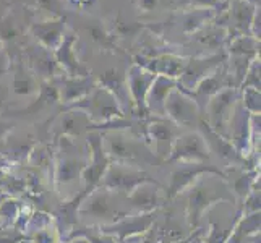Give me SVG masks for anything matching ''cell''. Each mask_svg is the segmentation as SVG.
Listing matches in <instances>:
<instances>
[{
    "label": "cell",
    "mask_w": 261,
    "mask_h": 243,
    "mask_svg": "<svg viewBox=\"0 0 261 243\" xmlns=\"http://www.w3.org/2000/svg\"><path fill=\"white\" fill-rule=\"evenodd\" d=\"M244 109L251 115H259V89L244 88Z\"/></svg>",
    "instance_id": "26"
},
{
    "label": "cell",
    "mask_w": 261,
    "mask_h": 243,
    "mask_svg": "<svg viewBox=\"0 0 261 243\" xmlns=\"http://www.w3.org/2000/svg\"><path fill=\"white\" fill-rule=\"evenodd\" d=\"M28 241L24 232L20 229H0V243H23Z\"/></svg>",
    "instance_id": "29"
},
{
    "label": "cell",
    "mask_w": 261,
    "mask_h": 243,
    "mask_svg": "<svg viewBox=\"0 0 261 243\" xmlns=\"http://www.w3.org/2000/svg\"><path fill=\"white\" fill-rule=\"evenodd\" d=\"M180 133L182 131L174 122H170L166 117H154L146 125L145 141L158 160H167Z\"/></svg>",
    "instance_id": "9"
},
{
    "label": "cell",
    "mask_w": 261,
    "mask_h": 243,
    "mask_svg": "<svg viewBox=\"0 0 261 243\" xmlns=\"http://www.w3.org/2000/svg\"><path fill=\"white\" fill-rule=\"evenodd\" d=\"M132 214H149L156 212L161 208L163 198H161V186L156 180H149L138 185L127 196Z\"/></svg>",
    "instance_id": "15"
},
{
    "label": "cell",
    "mask_w": 261,
    "mask_h": 243,
    "mask_svg": "<svg viewBox=\"0 0 261 243\" xmlns=\"http://www.w3.org/2000/svg\"><path fill=\"white\" fill-rule=\"evenodd\" d=\"M227 183H229V188L233 198H236V200L239 198V200L244 201L253 188L259 186V174L256 169L247 170V172L244 170L237 178H233L232 182H227Z\"/></svg>",
    "instance_id": "22"
},
{
    "label": "cell",
    "mask_w": 261,
    "mask_h": 243,
    "mask_svg": "<svg viewBox=\"0 0 261 243\" xmlns=\"http://www.w3.org/2000/svg\"><path fill=\"white\" fill-rule=\"evenodd\" d=\"M206 174L219 175L227 180V174L221 169L206 164V162H178V166L170 174V183L167 188V198H175L184 193L188 186L195 183L198 178Z\"/></svg>",
    "instance_id": "10"
},
{
    "label": "cell",
    "mask_w": 261,
    "mask_h": 243,
    "mask_svg": "<svg viewBox=\"0 0 261 243\" xmlns=\"http://www.w3.org/2000/svg\"><path fill=\"white\" fill-rule=\"evenodd\" d=\"M57 86L59 99L62 104L71 105L73 102L83 99L94 89V81L88 76H70V78H60V85Z\"/></svg>",
    "instance_id": "19"
},
{
    "label": "cell",
    "mask_w": 261,
    "mask_h": 243,
    "mask_svg": "<svg viewBox=\"0 0 261 243\" xmlns=\"http://www.w3.org/2000/svg\"><path fill=\"white\" fill-rule=\"evenodd\" d=\"M156 221V212L149 214H128L109 226H102L101 230L107 235L114 237L117 241H123L125 238L146 235Z\"/></svg>",
    "instance_id": "14"
},
{
    "label": "cell",
    "mask_w": 261,
    "mask_h": 243,
    "mask_svg": "<svg viewBox=\"0 0 261 243\" xmlns=\"http://www.w3.org/2000/svg\"><path fill=\"white\" fill-rule=\"evenodd\" d=\"M211 152L203 134L198 130H188L180 133L167 162H208Z\"/></svg>",
    "instance_id": "11"
},
{
    "label": "cell",
    "mask_w": 261,
    "mask_h": 243,
    "mask_svg": "<svg viewBox=\"0 0 261 243\" xmlns=\"http://www.w3.org/2000/svg\"><path fill=\"white\" fill-rule=\"evenodd\" d=\"M187 221L192 229H198L203 215L218 203H236L229 183L219 175H201L187 188Z\"/></svg>",
    "instance_id": "1"
},
{
    "label": "cell",
    "mask_w": 261,
    "mask_h": 243,
    "mask_svg": "<svg viewBox=\"0 0 261 243\" xmlns=\"http://www.w3.org/2000/svg\"><path fill=\"white\" fill-rule=\"evenodd\" d=\"M12 130H13V125L12 123H8L5 120H0V143L7 141L8 134L12 133Z\"/></svg>",
    "instance_id": "30"
},
{
    "label": "cell",
    "mask_w": 261,
    "mask_h": 243,
    "mask_svg": "<svg viewBox=\"0 0 261 243\" xmlns=\"http://www.w3.org/2000/svg\"><path fill=\"white\" fill-rule=\"evenodd\" d=\"M88 148H89V159L88 164L82 172V183L83 192L89 193L99 186L101 180L109 167L111 160L107 157L104 146H102V133L101 130H91L88 134Z\"/></svg>",
    "instance_id": "8"
},
{
    "label": "cell",
    "mask_w": 261,
    "mask_h": 243,
    "mask_svg": "<svg viewBox=\"0 0 261 243\" xmlns=\"http://www.w3.org/2000/svg\"><path fill=\"white\" fill-rule=\"evenodd\" d=\"M149 180H154V178H151L145 170H141V167L111 162L99 186L128 196L138 185L149 182Z\"/></svg>",
    "instance_id": "7"
},
{
    "label": "cell",
    "mask_w": 261,
    "mask_h": 243,
    "mask_svg": "<svg viewBox=\"0 0 261 243\" xmlns=\"http://www.w3.org/2000/svg\"><path fill=\"white\" fill-rule=\"evenodd\" d=\"M24 212V204L16 198L0 200V229H18Z\"/></svg>",
    "instance_id": "21"
},
{
    "label": "cell",
    "mask_w": 261,
    "mask_h": 243,
    "mask_svg": "<svg viewBox=\"0 0 261 243\" xmlns=\"http://www.w3.org/2000/svg\"><path fill=\"white\" fill-rule=\"evenodd\" d=\"M4 196V193H2V190H0V198H2Z\"/></svg>",
    "instance_id": "36"
},
{
    "label": "cell",
    "mask_w": 261,
    "mask_h": 243,
    "mask_svg": "<svg viewBox=\"0 0 261 243\" xmlns=\"http://www.w3.org/2000/svg\"><path fill=\"white\" fill-rule=\"evenodd\" d=\"M154 78H156V75L152 73V71L146 70L145 67H140V65H133L127 73L125 83H127L130 99H132V102L137 105L138 112H141V114H148L146 94H148Z\"/></svg>",
    "instance_id": "16"
},
{
    "label": "cell",
    "mask_w": 261,
    "mask_h": 243,
    "mask_svg": "<svg viewBox=\"0 0 261 243\" xmlns=\"http://www.w3.org/2000/svg\"><path fill=\"white\" fill-rule=\"evenodd\" d=\"M60 243H89V241L83 237H75V238H68L67 241H60Z\"/></svg>",
    "instance_id": "32"
},
{
    "label": "cell",
    "mask_w": 261,
    "mask_h": 243,
    "mask_svg": "<svg viewBox=\"0 0 261 243\" xmlns=\"http://www.w3.org/2000/svg\"><path fill=\"white\" fill-rule=\"evenodd\" d=\"M259 203H261V195H259V186L253 188L250 195L244 200V206H242V214H253L259 212Z\"/></svg>",
    "instance_id": "27"
},
{
    "label": "cell",
    "mask_w": 261,
    "mask_h": 243,
    "mask_svg": "<svg viewBox=\"0 0 261 243\" xmlns=\"http://www.w3.org/2000/svg\"><path fill=\"white\" fill-rule=\"evenodd\" d=\"M68 109H78L88 115L93 125H104L115 119H122L123 109L112 93L102 86H94V89L83 99L68 105Z\"/></svg>",
    "instance_id": "4"
},
{
    "label": "cell",
    "mask_w": 261,
    "mask_h": 243,
    "mask_svg": "<svg viewBox=\"0 0 261 243\" xmlns=\"http://www.w3.org/2000/svg\"><path fill=\"white\" fill-rule=\"evenodd\" d=\"M60 149L54 160V183L57 192H65V188L75 185L82 180V172L88 164V159L83 154H75L73 143L70 138H59Z\"/></svg>",
    "instance_id": "5"
},
{
    "label": "cell",
    "mask_w": 261,
    "mask_h": 243,
    "mask_svg": "<svg viewBox=\"0 0 261 243\" xmlns=\"http://www.w3.org/2000/svg\"><path fill=\"white\" fill-rule=\"evenodd\" d=\"M102 133V146L111 162L140 167L141 164L159 162L152 154L148 143L127 130H106Z\"/></svg>",
    "instance_id": "3"
},
{
    "label": "cell",
    "mask_w": 261,
    "mask_h": 243,
    "mask_svg": "<svg viewBox=\"0 0 261 243\" xmlns=\"http://www.w3.org/2000/svg\"><path fill=\"white\" fill-rule=\"evenodd\" d=\"M140 243H151V240H149V238H145V240L140 241Z\"/></svg>",
    "instance_id": "35"
},
{
    "label": "cell",
    "mask_w": 261,
    "mask_h": 243,
    "mask_svg": "<svg viewBox=\"0 0 261 243\" xmlns=\"http://www.w3.org/2000/svg\"><path fill=\"white\" fill-rule=\"evenodd\" d=\"M230 229L229 230H222L218 224L213 222L210 226L208 235H206V238H204V243H227V238L230 235Z\"/></svg>",
    "instance_id": "28"
},
{
    "label": "cell",
    "mask_w": 261,
    "mask_h": 243,
    "mask_svg": "<svg viewBox=\"0 0 261 243\" xmlns=\"http://www.w3.org/2000/svg\"><path fill=\"white\" fill-rule=\"evenodd\" d=\"M91 120L88 115L78 109H68L67 112H62L56 123V134L57 138H70L73 140L76 137H82L83 133L91 131Z\"/></svg>",
    "instance_id": "18"
},
{
    "label": "cell",
    "mask_w": 261,
    "mask_h": 243,
    "mask_svg": "<svg viewBox=\"0 0 261 243\" xmlns=\"http://www.w3.org/2000/svg\"><path fill=\"white\" fill-rule=\"evenodd\" d=\"M164 117L174 122L178 128H193L201 125V109L193 96L178 86L169 93L164 104Z\"/></svg>",
    "instance_id": "6"
},
{
    "label": "cell",
    "mask_w": 261,
    "mask_h": 243,
    "mask_svg": "<svg viewBox=\"0 0 261 243\" xmlns=\"http://www.w3.org/2000/svg\"><path fill=\"white\" fill-rule=\"evenodd\" d=\"M227 140L240 156L248 159L251 154V114L240 102L236 104L227 125Z\"/></svg>",
    "instance_id": "13"
},
{
    "label": "cell",
    "mask_w": 261,
    "mask_h": 243,
    "mask_svg": "<svg viewBox=\"0 0 261 243\" xmlns=\"http://www.w3.org/2000/svg\"><path fill=\"white\" fill-rule=\"evenodd\" d=\"M8 70V59L5 53H0V76Z\"/></svg>",
    "instance_id": "31"
},
{
    "label": "cell",
    "mask_w": 261,
    "mask_h": 243,
    "mask_svg": "<svg viewBox=\"0 0 261 243\" xmlns=\"http://www.w3.org/2000/svg\"><path fill=\"white\" fill-rule=\"evenodd\" d=\"M169 243H187V240H177V241H169Z\"/></svg>",
    "instance_id": "34"
},
{
    "label": "cell",
    "mask_w": 261,
    "mask_h": 243,
    "mask_svg": "<svg viewBox=\"0 0 261 243\" xmlns=\"http://www.w3.org/2000/svg\"><path fill=\"white\" fill-rule=\"evenodd\" d=\"M75 237H83L89 243H119L114 237L104 233L101 230V227H96V226H89L85 229H78V230L70 232L68 238H75Z\"/></svg>",
    "instance_id": "25"
},
{
    "label": "cell",
    "mask_w": 261,
    "mask_h": 243,
    "mask_svg": "<svg viewBox=\"0 0 261 243\" xmlns=\"http://www.w3.org/2000/svg\"><path fill=\"white\" fill-rule=\"evenodd\" d=\"M187 243H204V238L200 237V233H196L195 237H192L190 240H187Z\"/></svg>",
    "instance_id": "33"
},
{
    "label": "cell",
    "mask_w": 261,
    "mask_h": 243,
    "mask_svg": "<svg viewBox=\"0 0 261 243\" xmlns=\"http://www.w3.org/2000/svg\"><path fill=\"white\" fill-rule=\"evenodd\" d=\"M198 128H200V133L203 134L206 145H208L210 152H216L221 159L227 160L230 166L244 167L247 164V159L239 154V152L236 151V148L230 145V141L227 138L221 137V134L216 133L214 130H211L204 120L201 122V125Z\"/></svg>",
    "instance_id": "17"
},
{
    "label": "cell",
    "mask_w": 261,
    "mask_h": 243,
    "mask_svg": "<svg viewBox=\"0 0 261 243\" xmlns=\"http://www.w3.org/2000/svg\"><path fill=\"white\" fill-rule=\"evenodd\" d=\"M30 243H60L62 237L56 222H49L46 227H42L39 230H34L26 235Z\"/></svg>",
    "instance_id": "24"
},
{
    "label": "cell",
    "mask_w": 261,
    "mask_h": 243,
    "mask_svg": "<svg viewBox=\"0 0 261 243\" xmlns=\"http://www.w3.org/2000/svg\"><path fill=\"white\" fill-rule=\"evenodd\" d=\"M177 79L167 78V76H158L152 81L149 91L146 94V109L148 114H152L154 117H164V104L169 93L174 88H177Z\"/></svg>",
    "instance_id": "20"
},
{
    "label": "cell",
    "mask_w": 261,
    "mask_h": 243,
    "mask_svg": "<svg viewBox=\"0 0 261 243\" xmlns=\"http://www.w3.org/2000/svg\"><path fill=\"white\" fill-rule=\"evenodd\" d=\"M13 91L18 96H30L39 91V85L31 73L24 71L23 68H18L13 78Z\"/></svg>",
    "instance_id": "23"
},
{
    "label": "cell",
    "mask_w": 261,
    "mask_h": 243,
    "mask_svg": "<svg viewBox=\"0 0 261 243\" xmlns=\"http://www.w3.org/2000/svg\"><path fill=\"white\" fill-rule=\"evenodd\" d=\"M239 102L237 91L233 88H224L210 99L204 111L208 109V127L219 133L221 137L227 138V125L233 112V107Z\"/></svg>",
    "instance_id": "12"
},
{
    "label": "cell",
    "mask_w": 261,
    "mask_h": 243,
    "mask_svg": "<svg viewBox=\"0 0 261 243\" xmlns=\"http://www.w3.org/2000/svg\"><path fill=\"white\" fill-rule=\"evenodd\" d=\"M125 203H128L125 195L97 186L93 192L85 193L78 204L76 214L82 219L91 222L93 226L94 224H97L99 227L109 226V224H114L125 215L132 214L128 209L123 208Z\"/></svg>",
    "instance_id": "2"
}]
</instances>
